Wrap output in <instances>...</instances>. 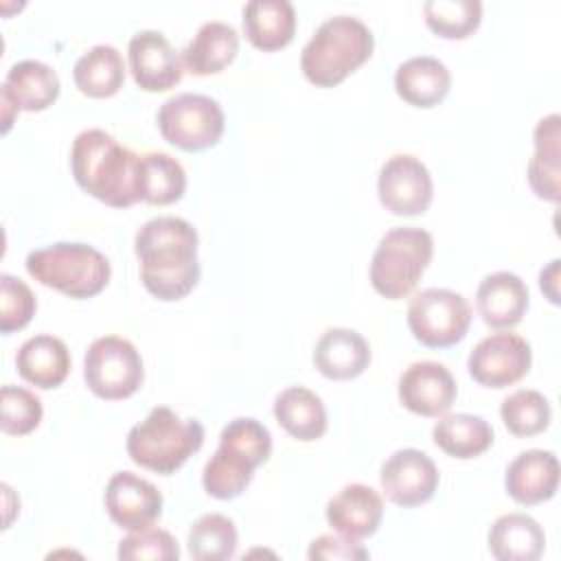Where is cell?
<instances>
[{
  "label": "cell",
  "mask_w": 561,
  "mask_h": 561,
  "mask_svg": "<svg viewBox=\"0 0 561 561\" xmlns=\"http://www.w3.org/2000/svg\"><path fill=\"white\" fill-rule=\"evenodd\" d=\"M197 230L182 217H153L134 239L140 259V280L158 300H180L199 280Z\"/></svg>",
  "instance_id": "6da1fadb"
},
{
  "label": "cell",
  "mask_w": 561,
  "mask_h": 561,
  "mask_svg": "<svg viewBox=\"0 0 561 561\" xmlns=\"http://www.w3.org/2000/svg\"><path fill=\"white\" fill-rule=\"evenodd\" d=\"M138 153L96 127L79 131L70 149V167L77 184L92 197L116 208L138 202Z\"/></svg>",
  "instance_id": "7a4b0ae2"
},
{
  "label": "cell",
  "mask_w": 561,
  "mask_h": 561,
  "mask_svg": "<svg viewBox=\"0 0 561 561\" xmlns=\"http://www.w3.org/2000/svg\"><path fill=\"white\" fill-rule=\"evenodd\" d=\"M272 454L270 430L252 419H232L219 434V447L206 460L202 484L217 500H232L245 491L254 469Z\"/></svg>",
  "instance_id": "3957f363"
},
{
  "label": "cell",
  "mask_w": 561,
  "mask_h": 561,
  "mask_svg": "<svg viewBox=\"0 0 561 561\" xmlns=\"http://www.w3.org/2000/svg\"><path fill=\"white\" fill-rule=\"evenodd\" d=\"M375 48L373 31L355 15L327 18L302 46L300 68L318 88H333L357 70Z\"/></svg>",
  "instance_id": "277c9868"
},
{
  "label": "cell",
  "mask_w": 561,
  "mask_h": 561,
  "mask_svg": "<svg viewBox=\"0 0 561 561\" xmlns=\"http://www.w3.org/2000/svg\"><path fill=\"white\" fill-rule=\"evenodd\" d=\"M204 443V427L197 419H182L167 405H156L127 434L129 458L160 476L180 469Z\"/></svg>",
  "instance_id": "5b68a950"
},
{
  "label": "cell",
  "mask_w": 561,
  "mask_h": 561,
  "mask_svg": "<svg viewBox=\"0 0 561 561\" xmlns=\"http://www.w3.org/2000/svg\"><path fill=\"white\" fill-rule=\"evenodd\" d=\"M26 272L42 285L70 298L96 296L110 280L112 267L105 254L88 243L59 241L28 252Z\"/></svg>",
  "instance_id": "8992f818"
},
{
  "label": "cell",
  "mask_w": 561,
  "mask_h": 561,
  "mask_svg": "<svg viewBox=\"0 0 561 561\" xmlns=\"http://www.w3.org/2000/svg\"><path fill=\"white\" fill-rule=\"evenodd\" d=\"M434 241L423 228L403 226L388 230L370 259V283L377 294L399 300L405 298L421 280L432 261Z\"/></svg>",
  "instance_id": "52a82bcc"
},
{
  "label": "cell",
  "mask_w": 561,
  "mask_h": 561,
  "mask_svg": "<svg viewBox=\"0 0 561 561\" xmlns=\"http://www.w3.org/2000/svg\"><path fill=\"white\" fill-rule=\"evenodd\" d=\"M83 379L101 399H127L142 386V357L136 346L121 335L96 337L83 357Z\"/></svg>",
  "instance_id": "ba28073f"
},
{
  "label": "cell",
  "mask_w": 561,
  "mask_h": 561,
  "mask_svg": "<svg viewBox=\"0 0 561 561\" xmlns=\"http://www.w3.org/2000/svg\"><path fill=\"white\" fill-rule=\"evenodd\" d=\"M221 105L206 94L182 92L158 110V129L167 142L184 151H202L219 142L224 134Z\"/></svg>",
  "instance_id": "9c48e42d"
},
{
  "label": "cell",
  "mask_w": 561,
  "mask_h": 561,
  "mask_svg": "<svg viewBox=\"0 0 561 561\" xmlns=\"http://www.w3.org/2000/svg\"><path fill=\"white\" fill-rule=\"evenodd\" d=\"M471 324V307L460 291L427 287L408 305L412 335L430 348H445L460 342Z\"/></svg>",
  "instance_id": "30bf717a"
},
{
  "label": "cell",
  "mask_w": 561,
  "mask_h": 561,
  "mask_svg": "<svg viewBox=\"0 0 561 561\" xmlns=\"http://www.w3.org/2000/svg\"><path fill=\"white\" fill-rule=\"evenodd\" d=\"M377 193L386 210L412 217L427 210L434 184L427 167L419 158L410 153H394L379 169Z\"/></svg>",
  "instance_id": "8fae6325"
},
{
  "label": "cell",
  "mask_w": 561,
  "mask_h": 561,
  "mask_svg": "<svg viewBox=\"0 0 561 561\" xmlns=\"http://www.w3.org/2000/svg\"><path fill=\"white\" fill-rule=\"evenodd\" d=\"M533 362L530 344L517 333H493L482 337L469 353V375L486 388H506L519 381Z\"/></svg>",
  "instance_id": "7c38bea8"
},
{
  "label": "cell",
  "mask_w": 561,
  "mask_h": 561,
  "mask_svg": "<svg viewBox=\"0 0 561 561\" xmlns=\"http://www.w3.org/2000/svg\"><path fill=\"white\" fill-rule=\"evenodd\" d=\"M57 72L39 59H22L7 70L0 85L2 103V131H9L13 116L24 112H42L50 107L59 96Z\"/></svg>",
  "instance_id": "4fadbf2b"
},
{
  "label": "cell",
  "mask_w": 561,
  "mask_h": 561,
  "mask_svg": "<svg viewBox=\"0 0 561 561\" xmlns=\"http://www.w3.org/2000/svg\"><path fill=\"white\" fill-rule=\"evenodd\" d=\"M381 489L386 497L403 508L425 504L438 489V469L434 460L414 447H405L388 456L381 465Z\"/></svg>",
  "instance_id": "5bb4252c"
},
{
  "label": "cell",
  "mask_w": 561,
  "mask_h": 561,
  "mask_svg": "<svg viewBox=\"0 0 561 561\" xmlns=\"http://www.w3.org/2000/svg\"><path fill=\"white\" fill-rule=\"evenodd\" d=\"M127 59L136 85L145 92H164L182 81V57L160 31L147 28L131 35Z\"/></svg>",
  "instance_id": "9a60e30c"
},
{
  "label": "cell",
  "mask_w": 561,
  "mask_h": 561,
  "mask_svg": "<svg viewBox=\"0 0 561 561\" xmlns=\"http://www.w3.org/2000/svg\"><path fill=\"white\" fill-rule=\"evenodd\" d=\"M105 508L112 522L129 533L151 528L162 515V493L131 471H116L105 486Z\"/></svg>",
  "instance_id": "2e32d148"
},
{
  "label": "cell",
  "mask_w": 561,
  "mask_h": 561,
  "mask_svg": "<svg viewBox=\"0 0 561 561\" xmlns=\"http://www.w3.org/2000/svg\"><path fill=\"white\" fill-rule=\"evenodd\" d=\"M397 392L399 401L410 412L421 416H438L451 408L458 388L447 366L432 359H421L401 373Z\"/></svg>",
  "instance_id": "e0dca14e"
},
{
  "label": "cell",
  "mask_w": 561,
  "mask_h": 561,
  "mask_svg": "<svg viewBox=\"0 0 561 561\" xmlns=\"http://www.w3.org/2000/svg\"><path fill=\"white\" fill-rule=\"evenodd\" d=\"M383 517L381 495L362 482L342 486L327 504L329 526L348 539H364L377 533Z\"/></svg>",
  "instance_id": "ac0fdd59"
},
{
  "label": "cell",
  "mask_w": 561,
  "mask_h": 561,
  "mask_svg": "<svg viewBox=\"0 0 561 561\" xmlns=\"http://www.w3.org/2000/svg\"><path fill=\"white\" fill-rule=\"evenodd\" d=\"M506 493L524 506L550 500L559 486V460L548 449H526L517 454L504 473Z\"/></svg>",
  "instance_id": "d6986e66"
},
{
  "label": "cell",
  "mask_w": 561,
  "mask_h": 561,
  "mask_svg": "<svg viewBox=\"0 0 561 561\" xmlns=\"http://www.w3.org/2000/svg\"><path fill=\"white\" fill-rule=\"evenodd\" d=\"M528 287L513 272L486 274L476 291V307L484 324L493 329H511L522 322L528 309Z\"/></svg>",
  "instance_id": "ffe728a7"
},
{
  "label": "cell",
  "mask_w": 561,
  "mask_h": 561,
  "mask_svg": "<svg viewBox=\"0 0 561 561\" xmlns=\"http://www.w3.org/2000/svg\"><path fill=\"white\" fill-rule=\"evenodd\" d=\"M370 364L366 337L353 329H327L313 348V366L329 379H353Z\"/></svg>",
  "instance_id": "44dd1931"
},
{
  "label": "cell",
  "mask_w": 561,
  "mask_h": 561,
  "mask_svg": "<svg viewBox=\"0 0 561 561\" xmlns=\"http://www.w3.org/2000/svg\"><path fill=\"white\" fill-rule=\"evenodd\" d=\"M15 368L24 381L37 388H57L70 373V351L64 340L39 333L18 348Z\"/></svg>",
  "instance_id": "7402d4cb"
},
{
  "label": "cell",
  "mask_w": 561,
  "mask_h": 561,
  "mask_svg": "<svg viewBox=\"0 0 561 561\" xmlns=\"http://www.w3.org/2000/svg\"><path fill=\"white\" fill-rule=\"evenodd\" d=\"M451 88L449 68L430 55H416L397 66L394 90L414 107L438 105Z\"/></svg>",
  "instance_id": "603a6c76"
},
{
  "label": "cell",
  "mask_w": 561,
  "mask_h": 561,
  "mask_svg": "<svg viewBox=\"0 0 561 561\" xmlns=\"http://www.w3.org/2000/svg\"><path fill=\"white\" fill-rule=\"evenodd\" d=\"M239 50V33L232 24L221 20L204 22L193 39L182 50V66L197 75L221 72Z\"/></svg>",
  "instance_id": "cb8c5ba5"
},
{
  "label": "cell",
  "mask_w": 561,
  "mask_h": 561,
  "mask_svg": "<svg viewBox=\"0 0 561 561\" xmlns=\"http://www.w3.org/2000/svg\"><path fill=\"white\" fill-rule=\"evenodd\" d=\"M243 33L261 50H278L294 39L296 9L289 0H250L243 4Z\"/></svg>",
  "instance_id": "d4e9b609"
},
{
  "label": "cell",
  "mask_w": 561,
  "mask_h": 561,
  "mask_svg": "<svg viewBox=\"0 0 561 561\" xmlns=\"http://www.w3.org/2000/svg\"><path fill=\"white\" fill-rule=\"evenodd\" d=\"M543 548V528L526 513L502 515L489 528V550L500 561H537Z\"/></svg>",
  "instance_id": "484cf974"
},
{
  "label": "cell",
  "mask_w": 561,
  "mask_h": 561,
  "mask_svg": "<svg viewBox=\"0 0 561 561\" xmlns=\"http://www.w3.org/2000/svg\"><path fill=\"white\" fill-rule=\"evenodd\" d=\"M274 416L289 436L305 443L327 432V408L322 399L305 386H289L278 392L274 399Z\"/></svg>",
  "instance_id": "4316f807"
},
{
  "label": "cell",
  "mask_w": 561,
  "mask_h": 561,
  "mask_svg": "<svg viewBox=\"0 0 561 561\" xmlns=\"http://www.w3.org/2000/svg\"><path fill=\"white\" fill-rule=\"evenodd\" d=\"M432 438L451 458H476L493 445V427L478 414L456 412L440 416L432 427Z\"/></svg>",
  "instance_id": "83f0119b"
},
{
  "label": "cell",
  "mask_w": 561,
  "mask_h": 561,
  "mask_svg": "<svg viewBox=\"0 0 561 561\" xmlns=\"http://www.w3.org/2000/svg\"><path fill=\"white\" fill-rule=\"evenodd\" d=\"M77 88L92 99L114 96L125 81V61L112 44H96L85 50L72 68Z\"/></svg>",
  "instance_id": "f1b7e54d"
},
{
  "label": "cell",
  "mask_w": 561,
  "mask_h": 561,
  "mask_svg": "<svg viewBox=\"0 0 561 561\" xmlns=\"http://www.w3.org/2000/svg\"><path fill=\"white\" fill-rule=\"evenodd\" d=\"M559 114H548L535 127V153L528 162V184L533 193L548 202H559Z\"/></svg>",
  "instance_id": "f546056e"
},
{
  "label": "cell",
  "mask_w": 561,
  "mask_h": 561,
  "mask_svg": "<svg viewBox=\"0 0 561 561\" xmlns=\"http://www.w3.org/2000/svg\"><path fill=\"white\" fill-rule=\"evenodd\" d=\"M186 191L184 167L164 151L142 153L138 160V199L147 204H173Z\"/></svg>",
  "instance_id": "4dcf8cb0"
},
{
  "label": "cell",
  "mask_w": 561,
  "mask_h": 561,
  "mask_svg": "<svg viewBox=\"0 0 561 561\" xmlns=\"http://www.w3.org/2000/svg\"><path fill=\"white\" fill-rule=\"evenodd\" d=\"M237 526L221 513L202 515L186 535L188 554L195 561H226L237 552Z\"/></svg>",
  "instance_id": "1f68e13d"
},
{
  "label": "cell",
  "mask_w": 561,
  "mask_h": 561,
  "mask_svg": "<svg viewBox=\"0 0 561 561\" xmlns=\"http://www.w3.org/2000/svg\"><path fill=\"white\" fill-rule=\"evenodd\" d=\"M500 416L511 434L526 438L543 432L550 425L552 410L539 390L522 388L502 401Z\"/></svg>",
  "instance_id": "d6a6232c"
},
{
  "label": "cell",
  "mask_w": 561,
  "mask_h": 561,
  "mask_svg": "<svg viewBox=\"0 0 561 561\" xmlns=\"http://www.w3.org/2000/svg\"><path fill=\"white\" fill-rule=\"evenodd\" d=\"M427 26L447 39L469 37L482 20L480 0H427L423 4Z\"/></svg>",
  "instance_id": "836d02e7"
},
{
  "label": "cell",
  "mask_w": 561,
  "mask_h": 561,
  "mask_svg": "<svg viewBox=\"0 0 561 561\" xmlns=\"http://www.w3.org/2000/svg\"><path fill=\"white\" fill-rule=\"evenodd\" d=\"M44 416L42 401L22 386H2L0 390V427L4 434L24 436L33 432Z\"/></svg>",
  "instance_id": "e575fe53"
},
{
  "label": "cell",
  "mask_w": 561,
  "mask_h": 561,
  "mask_svg": "<svg viewBox=\"0 0 561 561\" xmlns=\"http://www.w3.org/2000/svg\"><path fill=\"white\" fill-rule=\"evenodd\" d=\"M37 300L31 287L11 274H0V331L13 333L24 329L35 316Z\"/></svg>",
  "instance_id": "d590c367"
},
{
  "label": "cell",
  "mask_w": 561,
  "mask_h": 561,
  "mask_svg": "<svg viewBox=\"0 0 561 561\" xmlns=\"http://www.w3.org/2000/svg\"><path fill=\"white\" fill-rule=\"evenodd\" d=\"M180 546L175 537L160 528H142L131 530L127 537L118 541V559L121 561H178Z\"/></svg>",
  "instance_id": "8d00e7d4"
},
{
  "label": "cell",
  "mask_w": 561,
  "mask_h": 561,
  "mask_svg": "<svg viewBox=\"0 0 561 561\" xmlns=\"http://www.w3.org/2000/svg\"><path fill=\"white\" fill-rule=\"evenodd\" d=\"M307 557L311 561L316 559H342V561H355V559H368V550L357 543V539L348 537H333V535H320L311 541Z\"/></svg>",
  "instance_id": "74e56055"
},
{
  "label": "cell",
  "mask_w": 561,
  "mask_h": 561,
  "mask_svg": "<svg viewBox=\"0 0 561 561\" xmlns=\"http://www.w3.org/2000/svg\"><path fill=\"white\" fill-rule=\"evenodd\" d=\"M557 278H559V259L550 261V265L546 270H541L539 274V287L541 291H546V296L550 298V302H559V287H557Z\"/></svg>",
  "instance_id": "f35d334b"
}]
</instances>
